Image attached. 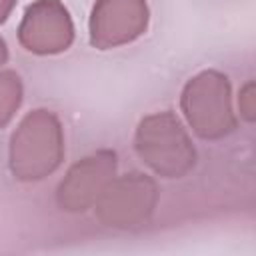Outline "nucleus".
<instances>
[{"label":"nucleus","instance_id":"f257e3e1","mask_svg":"<svg viewBox=\"0 0 256 256\" xmlns=\"http://www.w3.org/2000/svg\"><path fill=\"white\" fill-rule=\"evenodd\" d=\"M64 160V132L52 110L28 112L10 138L8 164L20 182H38L50 176Z\"/></svg>","mask_w":256,"mask_h":256},{"label":"nucleus","instance_id":"f03ea898","mask_svg":"<svg viewBox=\"0 0 256 256\" xmlns=\"http://www.w3.org/2000/svg\"><path fill=\"white\" fill-rule=\"evenodd\" d=\"M134 150L162 178H182L196 166V148L178 116L170 110L154 112L140 120Z\"/></svg>","mask_w":256,"mask_h":256},{"label":"nucleus","instance_id":"7ed1b4c3","mask_svg":"<svg viewBox=\"0 0 256 256\" xmlns=\"http://www.w3.org/2000/svg\"><path fill=\"white\" fill-rule=\"evenodd\" d=\"M180 106L192 132L204 140H220L236 128L230 82L218 70H204L190 78Z\"/></svg>","mask_w":256,"mask_h":256},{"label":"nucleus","instance_id":"20e7f679","mask_svg":"<svg viewBox=\"0 0 256 256\" xmlns=\"http://www.w3.org/2000/svg\"><path fill=\"white\" fill-rule=\"evenodd\" d=\"M156 202V182L148 174L134 170L122 176H114L92 208L104 226L130 230L142 226L152 216Z\"/></svg>","mask_w":256,"mask_h":256},{"label":"nucleus","instance_id":"39448f33","mask_svg":"<svg viewBox=\"0 0 256 256\" xmlns=\"http://www.w3.org/2000/svg\"><path fill=\"white\" fill-rule=\"evenodd\" d=\"M18 40L32 54H60L74 40V26L60 0L32 2L18 26Z\"/></svg>","mask_w":256,"mask_h":256},{"label":"nucleus","instance_id":"423d86ee","mask_svg":"<svg viewBox=\"0 0 256 256\" xmlns=\"http://www.w3.org/2000/svg\"><path fill=\"white\" fill-rule=\"evenodd\" d=\"M118 158L112 150H98L76 162L56 190V202L66 212H84L94 206L102 190L116 176Z\"/></svg>","mask_w":256,"mask_h":256},{"label":"nucleus","instance_id":"0eeeda50","mask_svg":"<svg viewBox=\"0 0 256 256\" xmlns=\"http://www.w3.org/2000/svg\"><path fill=\"white\" fill-rule=\"evenodd\" d=\"M146 0H96L90 16V44L110 50L134 42L146 32Z\"/></svg>","mask_w":256,"mask_h":256},{"label":"nucleus","instance_id":"6e6552de","mask_svg":"<svg viewBox=\"0 0 256 256\" xmlns=\"http://www.w3.org/2000/svg\"><path fill=\"white\" fill-rule=\"evenodd\" d=\"M22 102V80L14 70H0V128H4Z\"/></svg>","mask_w":256,"mask_h":256},{"label":"nucleus","instance_id":"1a4fd4ad","mask_svg":"<svg viewBox=\"0 0 256 256\" xmlns=\"http://www.w3.org/2000/svg\"><path fill=\"white\" fill-rule=\"evenodd\" d=\"M238 106H240V114L252 122L254 120V110H256V96H254V84L248 82L242 90H240V96H238Z\"/></svg>","mask_w":256,"mask_h":256},{"label":"nucleus","instance_id":"9d476101","mask_svg":"<svg viewBox=\"0 0 256 256\" xmlns=\"http://www.w3.org/2000/svg\"><path fill=\"white\" fill-rule=\"evenodd\" d=\"M14 4H16V0H0V24L6 22V18L10 16Z\"/></svg>","mask_w":256,"mask_h":256},{"label":"nucleus","instance_id":"9b49d317","mask_svg":"<svg viewBox=\"0 0 256 256\" xmlns=\"http://www.w3.org/2000/svg\"><path fill=\"white\" fill-rule=\"evenodd\" d=\"M8 60V48H6V42L0 38V66Z\"/></svg>","mask_w":256,"mask_h":256}]
</instances>
